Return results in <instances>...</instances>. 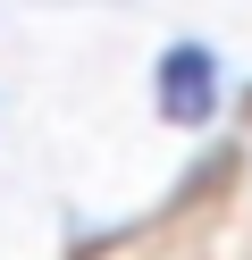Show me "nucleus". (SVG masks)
I'll list each match as a JSON object with an SVG mask.
<instances>
[{
  "label": "nucleus",
  "mask_w": 252,
  "mask_h": 260,
  "mask_svg": "<svg viewBox=\"0 0 252 260\" xmlns=\"http://www.w3.org/2000/svg\"><path fill=\"white\" fill-rule=\"evenodd\" d=\"M210 109H218V68H210V51H202V42L168 51V59H160V118L202 126Z\"/></svg>",
  "instance_id": "nucleus-1"
}]
</instances>
